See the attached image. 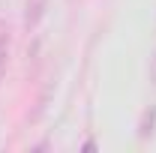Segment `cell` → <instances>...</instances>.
<instances>
[{"instance_id": "6da1fadb", "label": "cell", "mask_w": 156, "mask_h": 153, "mask_svg": "<svg viewBox=\"0 0 156 153\" xmlns=\"http://www.w3.org/2000/svg\"><path fill=\"white\" fill-rule=\"evenodd\" d=\"M42 12H45V0H30V3H27V18H24V24H27V30L39 24V18H42Z\"/></svg>"}, {"instance_id": "7a4b0ae2", "label": "cell", "mask_w": 156, "mask_h": 153, "mask_svg": "<svg viewBox=\"0 0 156 153\" xmlns=\"http://www.w3.org/2000/svg\"><path fill=\"white\" fill-rule=\"evenodd\" d=\"M153 126H156V105L144 111L141 123H138V135H141V138H150V135H153Z\"/></svg>"}, {"instance_id": "3957f363", "label": "cell", "mask_w": 156, "mask_h": 153, "mask_svg": "<svg viewBox=\"0 0 156 153\" xmlns=\"http://www.w3.org/2000/svg\"><path fill=\"white\" fill-rule=\"evenodd\" d=\"M3 63H6V39H0V72H3Z\"/></svg>"}, {"instance_id": "277c9868", "label": "cell", "mask_w": 156, "mask_h": 153, "mask_svg": "<svg viewBox=\"0 0 156 153\" xmlns=\"http://www.w3.org/2000/svg\"><path fill=\"white\" fill-rule=\"evenodd\" d=\"M153 84H156V57H153Z\"/></svg>"}]
</instances>
